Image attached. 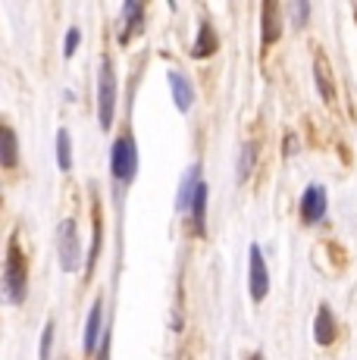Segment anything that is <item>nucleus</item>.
<instances>
[{
    "mask_svg": "<svg viewBox=\"0 0 357 360\" xmlns=\"http://www.w3.org/2000/svg\"><path fill=\"white\" fill-rule=\"evenodd\" d=\"M57 248H60V266H63V273H75L82 263V241H79V226H75V219H63V223H60Z\"/></svg>",
    "mask_w": 357,
    "mask_h": 360,
    "instance_id": "20e7f679",
    "label": "nucleus"
},
{
    "mask_svg": "<svg viewBox=\"0 0 357 360\" xmlns=\"http://www.w3.org/2000/svg\"><path fill=\"white\" fill-rule=\"evenodd\" d=\"M169 88H173L176 110L178 113H188L191 103H195V88H191V82L185 79L182 72H169Z\"/></svg>",
    "mask_w": 357,
    "mask_h": 360,
    "instance_id": "1a4fd4ad",
    "label": "nucleus"
},
{
    "mask_svg": "<svg viewBox=\"0 0 357 360\" xmlns=\"http://www.w3.org/2000/svg\"><path fill=\"white\" fill-rule=\"evenodd\" d=\"M110 172L119 185H129L138 176V144H135L132 131H122L110 148Z\"/></svg>",
    "mask_w": 357,
    "mask_h": 360,
    "instance_id": "f03ea898",
    "label": "nucleus"
},
{
    "mask_svg": "<svg viewBox=\"0 0 357 360\" xmlns=\"http://www.w3.org/2000/svg\"><path fill=\"white\" fill-rule=\"evenodd\" d=\"M270 295V273H266V260L260 254V245H251V297L264 301Z\"/></svg>",
    "mask_w": 357,
    "mask_h": 360,
    "instance_id": "0eeeda50",
    "label": "nucleus"
},
{
    "mask_svg": "<svg viewBox=\"0 0 357 360\" xmlns=\"http://www.w3.org/2000/svg\"><path fill=\"white\" fill-rule=\"evenodd\" d=\"M197 185H201V166L195 163V166H188V172H185L182 185H178V200H176L178 210H188V207H191V198H195Z\"/></svg>",
    "mask_w": 357,
    "mask_h": 360,
    "instance_id": "4468645a",
    "label": "nucleus"
},
{
    "mask_svg": "<svg viewBox=\"0 0 357 360\" xmlns=\"http://www.w3.org/2000/svg\"><path fill=\"white\" fill-rule=\"evenodd\" d=\"M113 116H116V69L113 60L104 57L98 75V122L104 131H110V126H113Z\"/></svg>",
    "mask_w": 357,
    "mask_h": 360,
    "instance_id": "7ed1b4c3",
    "label": "nucleus"
},
{
    "mask_svg": "<svg viewBox=\"0 0 357 360\" xmlns=\"http://www.w3.org/2000/svg\"><path fill=\"white\" fill-rule=\"evenodd\" d=\"M57 166L63 172L72 169V138H70V131L66 129L57 131Z\"/></svg>",
    "mask_w": 357,
    "mask_h": 360,
    "instance_id": "a211bd4d",
    "label": "nucleus"
},
{
    "mask_svg": "<svg viewBox=\"0 0 357 360\" xmlns=\"http://www.w3.org/2000/svg\"><path fill=\"white\" fill-rule=\"evenodd\" d=\"M79 41H82V32H79V29H75V25H72V29L66 32V38H63V57H66V60H70L72 53L79 51Z\"/></svg>",
    "mask_w": 357,
    "mask_h": 360,
    "instance_id": "aec40b11",
    "label": "nucleus"
},
{
    "mask_svg": "<svg viewBox=\"0 0 357 360\" xmlns=\"http://www.w3.org/2000/svg\"><path fill=\"white\" fill-rule=\"evenodd\" d=\"M4 295L10 304H22L29 295V260L25 251L19 248V235L10 238L6 248V263H4Z\"/></svg>",
    "mask_w": 357,
    "mask_h": 360,
    "instance_id": "f257e3e1",
    "label": "nucleus"
},
{
    "mask_svg": "<svg viewBox=\"0 0 357 360\" xmlns=\"http://www.w3.org/2000/svg\"><path fill=\"white\" fill-rule=\"evenodd\" d=\"M283 34V22H279V4L266 0L264 4V47H273Z\"/></svg>",
    "mask_w": 357,
    "mask_h": 360,
    "instance_id": "f8f14e48",
    "label": "nucleus"
},
{
    "mask_svg": "<svg viewBox=\"0 0 357 360\" xmlns=\"http://www.w3.org/2000/svg\"><path fill=\"white\" fill-rule=\"evenodd\" d=\"M91 251H88V263H85V276L91 279L94 276V266H98V257H100V241H104V223H100V204H94L91 210Z\"/></svg>",
    "mask_w": 357,
    "mask_h": 360,
    "instance_id": "9d476101",
    "label": "nucleus"
},
{
    "mask_svg": "<svg viewBox=\"0 0 357 360\" xmlns=\"http://www.w3.org/2000/svg\"><path fill=\"white\" fill-rule=\"evenodd\" d=\"M0 166L4 169H16L19 166V138L16 129L0 122Z\"/></svg>",
    "mask_w": 357,
    "mask_h": 360,
    "instance_id": "6e6552de",
    "label": "nucleus"
},
{
    "mask_svg": "<svg viewBox=\"0 0 357 360\" xmlns=\"http://www.w3.org/2000/svg\"><path fill=\"white\" fill-rule=\"evenodd\" d=\"M107 348H110V335H104V348H100V357L98 360H110V351Z\"/></svg>",
    "mask_w": 357,
    "mask_h": 360,
    "instance_id": "5701e85b",
    "label": "nucleus"
},
{
    "mask_svg": "<svg viewBox=\"0 0 357 360\" xmlns=\"http://www.w3.org/2000/svg\"><path fill=\"white\" fill-rule=\"evenodd\" d=\"M100 335H104V297H94L91 310H88V320H85V338H82L88 357L98 351V338Z\"/></svg>",
    "mask_w": 357,
    "mask_h": 360,
    "instance_id": "423d86ee",
    "label": "nucleus"
},
{
    "mask_svg": "<svg viewBox=\"0 0 357 360\" xmlns=\"http://www.w3.org/2000/svg\"><path fill=\"white\" fill-rule=\"evenodd\" d=\"M51 348H53V320L44 323V329H41V345H38V357L47 360L51 357Z\"/></svg>",
    "mask_w": 357,
    "mask_h": 360,
    "instance_id": "6ab92c4d",
    "label": "nucleus"
},
{
    "mask_svg": "<svg viewBox=\"0 0 357 360\" xmlns=\"http://www.w3.org/2000/svg\"><path fill=\"white\" fill-rule=\"evenodd\" d=\"M323 217H326V188L323 185H307L304 195H301V219L307 226H313Z\"/></svg>",
    "mask_w": 357,
    "mask_h": 360,
    "instance_id": "39448f33",
    "label": "nucleus"
},
{
    "mask_svg": "<svg viewBox=\"0 0 357 360\" xmlns=\"http://www.w3.org/2000/svg\"><path fill=\"white\" fill-rule=\"evenodd\" d=\"M307 13H311V6H307V4H294V25H298V29L304 25Z\"/></svg>",
    "mask_w": 357,
    "mask_h": 360,
    "instance_id": "4be33fe9",
    "label": "nucleus"
},
{
    "mask_svg": "<svg viewBox=\"0 0 357 360\" xmlns=\"http://www.w3.org/2000/svg\"><path fill=\"white\" fill-rule=\"evenodd\" d=\"M191 223H195V232L204 235V226H207V185H197L195 198H191Z\"/></svg>",
    "mask_w": 357,
    "mask_h": 360,
    "instance_id": "2eb2a0df",
    "label": "nucleus"
},
{
    "mask_svg": "<svg viewBox=\"0 0 357 360\" xmlns=\"http://www.w3.org/2000/svg\"><path fill=\"white\" fill-rule=\"evenodd\" d=\"M251 166H254V144H245V150H242V179L251 176Z\"/></svg>",
    "mask_w": 357,
    "mask_h": 360,
    "instance_id": "412c9836",
    "label": "nucleus"
},
{
    "mask_svg": "<svg viewBox=\"0 0 357 360\" xmlns=\"http://www.w3.org/2000/svg\"><path fill=\"white\" fill-rule=\"evenodd\" d=\"M216 47H219V38H216L214 25H210V22H201V29H197V41H195V47H191V57H197V60L214 57Z\"/></svg>",
    "mask_w": 357,
    "mask_h": 360,
    "instance_id": "ddd939ff",
    "label": "nucleus"
},
{
    "mask_svg": "<svg viewBox=\"0 0 357 360\" xmlns=\"http://www.w3.org/2000/svg\"><path fill=\"white\" fill-rule=\"evenodd\" d=\"M313 338H317V345H323V348H329V345L335 342V316H332V310H329L326 304H320V310H317V320H313Z\"/></svg>",
    "mask_w": 357,
    "mask_h": 360,
    "instance_id": "9b49d317",
    "label": "nucleus"
},
{
    "mask_svg": "<svg viewBox=\"0 0 357 360\" xmlns=\"http://www.w3.org/2000/svg\"><path fill=\"white\" fill-rule=\"evenodd\" d=\"M122 16H126V29H122L119 41H122V44H126V41L132 38V32H138V29H141L144 6H141V4H126V6H122Z\"/></svg>",
    "mask_w": 357,
    "mask_h": 360,
    "instance_id": "f3484780",
    "label": "nucleus"
},
{
    "mask_svg": "<svg viewBox=\"0 0 357 360\" xmlns=\"http://www.w3.org/2000/svg\"><path fill=\"white\" fill-rule=\"evenodd\" d=\"M317 88L326 103H335V85H332V72H329V60L317 53Z\"/></svg>",
    "mask_w": 357,
    "mask_h": 360,
    "instance_id": "dca6fc26",
    "label": "nucleus"
},
{
    "mask_svg": "<svg viewBox=\"0 0 357 360\" xmlns=\"http://www.w3.org/2000/svg\"><path fill=\"white\" fill-rule=\"evenodd\" d=\"M248 360H264V354H251Z\"/></svg>",
    "mask_w": 357,
    "mask_h": 360,
    "instance_id": "b1692460",
    "label": "nucleus"
}]
</instances>
